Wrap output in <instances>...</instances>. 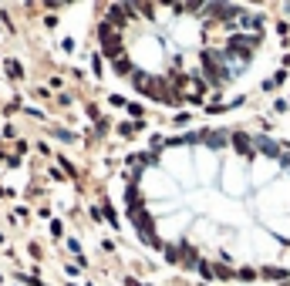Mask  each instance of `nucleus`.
<instances>
[{"instance_id":"obj_1","label":"nucleus","mask_w":290,"mask_h":286,"mask_svg":"<svg viewBox=\"0 0 290 286\" xmlns=\"http://www.w3.org/2000/svg\"><path fill=\"white\" fill-rule=\"evenodd\" d=\"M287 108H290V98H287Z\"/></svg>"}]
</instances>
